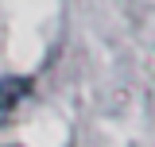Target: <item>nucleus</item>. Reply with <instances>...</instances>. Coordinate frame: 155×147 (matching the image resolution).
Returning a JSON list of instances; mask_svg holds the SVG:
<instances>
[{
  "mask_svg": "<svg viewBox=\"0 0 155 147\" xmlns=\"http://www.w3.org/2000/svg\"><path fill=\"white\" fill-rule=\"evenodd\" d=\"M31 77H0V109H16L19 101H27Z\"/></svg>",
  "mask_w": 155,
  "mask_h": 147,
  "instance_id": "obj_1",
  "label": "nucleus"
}]
</instances>
